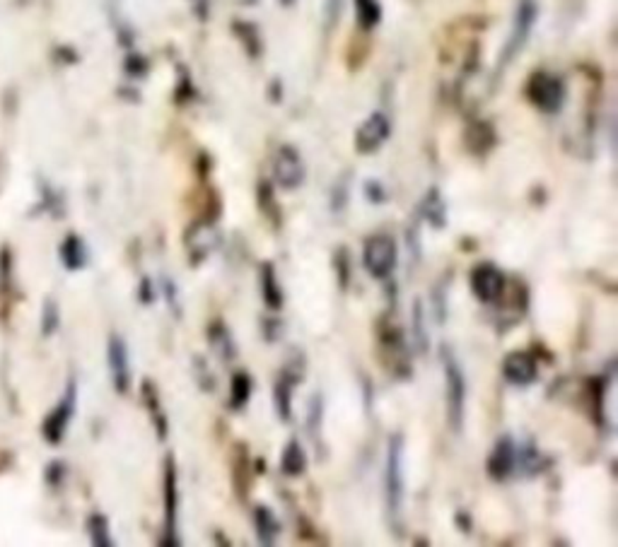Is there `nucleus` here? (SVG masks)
Masks as SVG:
<instances>
[{"label":"nucleus","mask_w":618,"mask_h":547,"mask_svg":"<svg viewBox=\"0 0 618 547\" xmlns=\"http://www.w3.org/2000/svg\"><path fill=\"white\" fill-rule=\"evenodd\" d=\"M402 458H403V439L396 434V437L389 441V451H386V468H385L386 506H389V514H392L394 521H396L399 514H402V504H403Z\"/></svg>","instance_id":"1"},{"label":"nucleus","mask_w":618,"mask_h":547,"mask_svg":"<svg viewBox=\"0 0 618 547\" xmlns=\"http://www.w3.org/2000/svg\"><path fill=\"white\" fill-rule=\"evenodd\" d=\"M444 362V382H447V414H450L451 430H461V420H464V403H467V382L461 374L457 359L451 357L447 348H443Z\"/></svg>","instance_id":"2"},{"label":"nucleus","mask_w":618,"mask_h":547,"mask_svg":"<svg viewBox=\"0 0 618 547\" xmlns=\"http://www.w3.org/2000/svg\"><path fill=\"white\" fill-rule=\"evenodd\" d=\"M362 261H365V270L372 278H377V280L389 278L394 268H396V244H394L392 237L389 234H372L365 241Z\"/></svg>","instance_id":"3"},{"label":"nucleus","mask_w":618,"mask_h":547,"mask_svg":"<svg viewBox=\"0 0 618 547\" xmlns=\"http://www.w3.org/2000/svg\"><path fill=\"white\" fill-rule=\"evenodd\" d=\"M526 94L534 107H539L546 114H556L563 104V97H565V87H563V80L556 75L536 73L526 84Z\"/></svg>","instance_id":"4"},{"label":"nucleus","mask_w":618,"mask_h":547,"mask_svg":"<svg viewBox=\"0 0 618 547\" xmlns=\"http://www.w3.org/2000/svg\"><path fill=\"white\" fill-rule=\"evenodd\" d=\"M471 290H474L478 302L493 304V302L500 299L502 290H505V275L493 263H481L471 273Z\"/></svg>","instance_id":"5"},{"label":"nucleus","mask_w":618,"mask_h":547,"mask_svg":"<svg viewBox=\"0 0 618 547\" xmlns=\"http://www.w3.org/2000/svg\"><path fill=\"white\" fill-rule=\"evenodd\" d=\"M273 174H276V181L283 189H288V191H293V189H297L305 181V165H302V157L297 155V149L290 148V145L281 148L276 157V166H273Z\"/></svg>","instance_id":"6"},{"label":"nucleus","mask_w":618,"mask_h":547,"mask_svg":"<svg viewBox=\"0 0 618 547\" xmlns=\"http://www.w3.org/2000/svg\"><path fill=\"white\" fill-rule=\"evenodd\" d=\"M386 138H389V118L377 111V114H372V117L358 128L355 148H358V152H362V155H370V152H377V149L382 148Z\"/></svg>","instance_id":"7"},{"label":"nucleus","mask_w":618,"mask_h":547,"mask_svg":"<svg viewBox=\"0 0 618 547\" xmlns=\"http://www.w3.org/2000/svg\"><path fill=\"white\" fill-rule=\"evenodd\" d=\"M502 374L515 386H526V383L536 382V374H539L536 357L529 355V352H522V350L510 352L502 362Z\"/></svg>","instance_id":"8"},{"label":"nucleus","mask_w":618,"mask_h":547,"mask_svg":"<svg viewBox=\"0 0 618 547\" xmlns=\"http://www.w3.org/2000/svg\"><path fill=\"white\" fill-rule=\"evenodd\" d=\"M165 545H176V468L175 458L169 456L165 463Z\"/></svg>","instance_id":"9"},{"label":"nucleus","mask_w":618,"mask_h":547,"mask_svg":"<svg viewBox=\"0 0 618 547\" xmlns=\"http://www.w3.org/2000/svg\"><path fill=\"white\" fill-rule=\"evenodd\" d=\"M517 463V454H515V444L510 437H500V441L495 444L493 454L485 463V471L493 480H505L512 473V468Z\"/></svg>","instance_id":"10"},{"label":"nucleus","mask_w":618,"mask_h":547,"mask_svg":"<svg viewBox=\"0 0 618 547\" xmlns=\"http://www.w3.org/2000/svg\"><path fill=\"white\" fill-rule=\"evenodd\" d=\"M536 17V5L534 0H522L517 10V22H515V32H512V42L508 46V59L515 56V51H519L524 46L526 36H529V29L534 25Z\"/></svg>","instance_id":"11"},{"label":"nucleus","mask_w":618,"mask_h":547,"mask_svg":"<svg viewBox=\"0 0 618 547\" xmlns=\"http://www.w3.org/2000/svg\"><path fill=\"white\" fill-rule=\"evenodd\" d=\"M109 362H111V374H114V386H117L121 393L128 389V382H131V372H128V355H126V345L118 338L111 341V348H109Z\"/></svg>","instance_id":"12"},{"label":"nucleus","mask_w":618,"mask_h":547,"mask_svg":"<svg viewBox=\"0 0 618 547\" xmlns=\"http://www.w3.org/2000/svg\"><path fill=\"white\" fill-rule=\"evenodd\" d=\"M254 526H256V535H259L261 545H273L281 533V523L273 516L268 506H256L254 509Z\"/></svg>","instance_id":"13"},{"label":"nucleus","mask_w":618,"mask_h":547,"mask_svg":"<svg viewBox=\"0 0 618 547\" xmlns=\"http://www.w3.org/2000/svg\"><path fill=\"white\" fill-rule=\"evenodd\" d=\"M261 287H264V302H266L268 309L278 311L283 307V290L278 285L273 263H264V268H261Z\"/></svg>","instance_id":"14"},{"label":"nucleus","mask_w":618,"mask_h":547,"mask_svg":"<svg viewBox=\"0 0 618 547\" xmlns=\"http://www.w3.org/2000/svg\"><path fill=\"white\" fill-rule=\"evenodd\" d=\"M281 471L288 478H300L307 471V454L300 446V441H290L283 451V461H281Z\"/></svg>","instance_id":"15"},{"label":"nucleus","mask_w":618,"mask_h":547,"mask_svg":"<svg viewBox=\"0 0 618 547\" xmlns=\"http://www.w3.org/2000/svg\"><path fill=\"white\" fill-rule=\"evenodd\" d=\"M251 398V376L244 372H237L230 383V407L232 410H242L247 400Z\"/></svg>","instance_id":"16"},{"label":"nucleus","mask_w":618,"mask_h":547,"mask_svg":"<svg viewBox=\"0 0 618 547\" xmlns=\"http://www.w3.org/2000/svg\"><path fill=\"white\" fill-rule=\"evenodd\" d=\"M208 338H210V345H213V348L217 350V355L223 357V359H230V357H234L232 335H230V331H227L223 321H215V324H210Z\"/></svg>","instance_id":"17"},{"label":"nucleus","mask_w":618,"mask_h":547,"mask_svg":"<svg viewBox=\"0 0 618 547\" xmlns=\"http://www.w3.org/2000/svg\"><path fill=\"white\" fill-rule=\"evenodd\" d=\"M423 217H426L427 222L433 224V227H444L447 224V215H444V200L440 198V191L437 189H433V191L427 193L426 198H423Z\"/></svg>","instance_id":"18"},{"label":"nucleus","mask_w":618,"mask_h":547,"mask_svg":"<svg viewBox=\"0 0 618 547\" xmlns=\"http://www.w3.org/2000/svg\"><path fill=\"white\" fill-rule=\"evenodd\" d=\"M355 12H358V22L362 29H372L382 20V8L377 0H355Z\"/></svg>","instance_id":"19"},{"label":"nucleus","mask_w":618,"mask_h":547,"mask_svg":"<svg viewBox=\"0 0 618 547\" xmlns=\"http://www.w3.org/2000/svg\"><path fill=\"white\" fill-rule=\"evenodd\" d=\"M290 396H293V382H290L288 376H283V379L276 383V410L283 422H288V420L293 417V410H290Z\"/></svg>","instance_id":"20"},{"label":"nucleus","mask_w":618,"mask_h":547,"mask_svg":"<svg viewBox=\"0 0 618 547\" xmlns=\"http://www.w3.org/2000/svg\"><path fill=\"white\" fill-rule=\"evenodd\" d=\"M259 205L261 210H264V215H266L268 220L278 227V224H281V213H278V203L276 198H273V191H271V186H268L266 181L259 186Z\"/></svg>","instance_id":"21"},{"label":"nucleus","mask_w":618,"mask_h":547,"mask_svg":"<svg viewBox=\"0 0 618 547\" xmlns=\"http://www.w3.org/2000/svg\"><path fill=\"white\" fill-rule=\"evenodd\" d=\"M519 461H522V468H524L526 473H539L541 471V454L536 451L534 444H526L524 448H522V454H519Z\"/></svg>","instance_id":"22"},{"label":"nucleus","mask_w":618,"mask_h":547,"mask_svg":"<svg viewBox=\"0 0 618 547\" xmlns=\"http://www.w3.org/2000/svg\"><path fill=\"white\" fill-rule=\"evenodd\" d=\"M234 29L240 32V36L244 39V44H247V51H249L251 56H259V36H256V29L251 25H234Z\"/></svg>","instance_id":"23"},{"label":"nucleus","mask_w":618,"mask_h":547,"mask_svg":"<svg viewBox=\"0 0 618 547\" xmlns=\"http://www.w3.org/2000/svg\"><path fill=\"white\" fill-rule=\"evenodd\" d=\"M336 266H338V280H341V287H346L348 285V278H351V258H348V253L346 251H338L336 253Z\"/></svg>","instance_id":"24"},{"label":"nucleus","mask_w":618,"mask_h":547,"mask_svg":"<svg viewBox=\"0 0 618 547\" xmlns=\"http://www.w3.org/2000/svg\"><path fill=\"white\" fill-rule=\"evenodd\" d=\"M416 338L420 350L427 348V333H423V311H420V302H416Z\"/></svg>","instance_id":"25"},{"label":"nucleus","mask_w":618,"mask_h":547,"mask_svg":"<svg viewBox=\"0 0 618 547\" xmlns=\"http://www.w3.org/2000/svg\"><path fill=\"white\" fill-rule=\"evenodd\" d=\"M365 196H368L372 203H385L386 200V193L382 191V186L377 181H370L368 186H365Z\"/></svg>","instance_id":"26"},{"label":"nucleus","mask_w":618,"mask_h":547,"mask_svg":"<svg viewBox=\"0 0 618 547\" xmlns=\"http://www.w3.org/2000/svg\"><path fill=\"white\" fill-rule=\"evenodd\" d=\"M94 543H97V545H109L107 523H104V519H94Z\"/></svg>","instance_id":"27"},{"label":"nucleus","mask_w":618,"mask_h":547,"mask_svg":"<svg viewBox=\"0 0 618 547\" xmlns=\"http://www.w3.org/2000/svg\"><path fill=\"white\" fill-rule=\"evenodd\" d=\"M165 290H167V299L172 309H176V290H172V282H165ZM179 311V309H176Z\"/></svg>","instance_id":"28"},{"label":"nucleus","mask_w":618,"mask_h":547,"mask_svg":"<svg viewBox=\"0 0 618 547\" xmlns=\"http://www.w3.org/2000/svg\"><path fill=\"white\" fill-rule=\"evenodd\" d=\"M290 3H293V0H283V5H290Z\"/></svg>","instance_id":"29"}]
</instances>
